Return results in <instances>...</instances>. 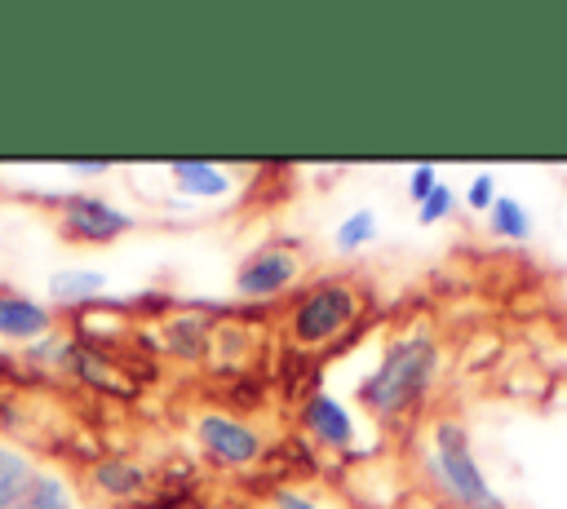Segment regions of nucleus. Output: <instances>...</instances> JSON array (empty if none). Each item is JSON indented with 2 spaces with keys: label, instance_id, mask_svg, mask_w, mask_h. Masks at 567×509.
Returning a JSON list of instances; mask_svg holds the SVG:
<instances>
[{
  "label": "nucleus",
  "instance_id": "f257e3e1",
  "mask_svg": "<svg viewBox=\"0 0 567 509\" xmlns=\"http://www.w3.org/2000/svg\"><path fill=\"white\" fill-rule=\"evenodd\" d=\"M434 367H439L434 341H430L425 332H412V336L394 341V345L381 354V363L372 367V376L359 385V398H363V407H372L377 416H394V412L412 407V403L425 394Z\"/></svg>",
  "mask_w": 567,
  "mask_h": 509
},
{
  "label": "nucleus",
  "instance_id": "f03ea898",
  "mask_svg": "<svg viewBox=\"0 0 567 509\" xmlns=\"http://www.w3.org/2000/svg\"><path fill=\"white\" fill-rule=\"evenodd\" d=\"M430 469H434V478H439L465 509H505L501 496L487 487V478H483V469H478V460H474V451H470V438H465V429H461L456 420H443V425L434 429Z\"/></svg>",
  "mask_w": 567,
  "mask_h": 509
},
{
  "label": "nucleus",
  "instance_id": "7ed1b4c3",
  "mask_svg": "<svg viewBox=\"0 0 567 509\" xmlns=\"http://www.w3.org/2000/svg\"><path fill=\"white\" fill-rule=\"evenodd\" d=\"M350 314H354V292L341 283H323L292 310V336L301 345H323L350 323Z\"/></svg>",
  "mask_w": 567,
  "mask_h": 509
},
{
  "label": "nucleus",
  "instance_id": "20e7f679",
  "mask_svg": "<svg viewBox=\"0 0 567 509\" xmlns=\"http://www.w3.org/2000/svg\"><path fill=\"white\" fill-rule=\"evenodd\" d=\"M62 230L71 239H84V243H111L120 239L124 230H133V217L111 208L106 199H93V195H71L62 204Z\"/></svg>",
  "mask_w": 567,
  "mask_h": 509
},
{
  "label": "nucleus",
  "instance_id": "39448f33",
  "mask_svg": "<svg viewBox=\"0 0 567 509\" xmlns=\"http://www.w3.org/2000/svg\"><path fill=\"white\" fill-rule=\"evenodd\" d=\"M195 429H199V443H204L217 460H226V465H248V460H257V451H261L257 429L244 425V420H235V416L208 412V416H199Z\"/></svg>",
  "mask_w": 567,
  "mask_h": 509
},
{
  "label": "nucleus",
  "instance_id": "423d86ee",
  "mask_svg": "<svg viewBox=\"0 0 567 509\" xmlns=\"http://www.w3.org/2000/svg\"><path fill=\"white\" fill-rule=\"evenodd\" d=\"M292 274H297V257L288 248H261L239 266L235 292L239 297H275L292 283Z\"/></svg>",
  "mask_w": 567,
  "mask_h": 509
},
{
  "label": "nucleus",
  "instance_id": "0eeeda50",
  "mask_svg": "<svg viewBox=\"0 0 567 509\" xmlns=\"http://www.w3.org/2000/svg\"><path fill=\"white\" fill-rule=\"evenodd\" d=\"M49 332V310L31 297L18 292H0V336L9 341H35Z\"/></svg>",
  "mask_w": 567,
  "mask_h": 509
},
{
  "label": "nucleus",
  "instance_id": "6e6552de",
  "mask_svg": "<svg viewBox=\"0 0 567 509\" xmlns=\"http://www.w3.org/2000/svg\"><path fill=\"white\" fill-rule=\"evenodd\" d=\"M306 425H310V434H315L319 443H332V447H346L350 434H354L346 407H341L332 394H310V403H306Z\"/></svg>",
  "mask_w": 567,
  "mask_h": 509
},
{
  "label": "nucleus",
  "instance_id": "1a4fd4ad",
  "mask_svg": "<svg viewBox=\"0 0 567 509\" xmlns=\"http://www.w3.org/2000/svg\"><path fill=\"white\" fill-rule=\"evenodd\" d=\"M173 181L186 190V195H204V199H217L230 190V177L204 159H177L173 164Z\"/></svg>",
  "mask_w": 567,
  "mask_h": 509
},
{
  "label": "nucleus",
  "instance_id": "9d476101",
  "mask_svg": "<svg viewBox=\"0 0 567 509\" xmlns=\"http://www.w3.org/2000/svg\"><path fill=\"white\" fill-rule=\"evenodd\" d=\"M102 292H106V274H97V270H58L49 279V297L62 305H80V301H93Z\"/></svg>",
  "mask_w": 567,
  "mask_h": 509
},
{
  "label": "nucleus",
  "instance_id": "9b49d317",
  "mask_svg": "<svg viewBox=\"0 0 567 509\" xmlns=\"http://www.w3.org/2000/svg\"><path fill=\"white\" fill-rule=\"evenodd\" d=\"M31 478H35V469L27 465V456L0 447V509H18L27 487H31Z\"/></svg>",
  "mask_w": 567,
  "mask_h": 509
},
{
  "label": "nucleus",
  "instance_id": "f8f14e48",
  "mask_svg": "<svg viewBox=\"0 0 567 509\" xmlns=\"http://www.w3.org/2000/svg\"><path fill=\"white\" fill-rule=\"evenodd\" d=\"M487 221L501 239H527L532 235V212L514 195H496V204L487 208Z\"/></svg>",
  "mask_w": 567,
  "mask_h": 509
},
{
  "label": "nucleus",
  "instance_id": "ddd939ff",
  "mask_svg": "<svg viewBox=\"0 0 567 509\" xmlns=\"http://www.w3.org/2000/svg\"><path fill=\"white\" fill-rule=\"evenodd\" d=\"M93 478H97V487L111 491V496H133V491L142 487V469L128 465V460H102V465L93 469Z\"/></svg>",
  "mask_w": 567,
  "mask_h": 509
},
{
  "label": "nucleus",
  "instance_id": "4468645a",
  "mask_svg": "<svg viewBox=\"0 0 567 509\" xmlns=\"http://www.w3.org/2000/svg\"><path fill=\"white\" fill-rule=\"evenodd\" d=\"M18 509H71V500H66V487H62V478H53V474H35Z\"/></svg>",
  "mask_w": 567,
  "mask_h": 509
},
{
  "label": "nucleus",
  "instance_id": "2eb2a0df",
  "mask_svg": "<svg viewBox=\"0 0 567 509\" xmlns=\"http://www.w3.org/2000/svg\"><path fill=\"white\" fill-rule=\"evenodd\" d=\"M372 235H377V217H372V208H359V212L341 217V226H337L332 239H337L341 252H354V248H363Z\"/></svg>",
  "mask_w": 567,
  "mask_h": 509
},
{
  "label": "nucleus",
  "instance_id": "dca6fc26",
  "mask_svg": "<svg viewBox=\"0 0 567 509\" xmlns=\"http://www.w3.org/2000/svg\"><path fill=\"white\" fill-rule=\"evenodd\" d=\"M447 208H452V190H447V186H434V190L416 204V221H421V226H430V221L447 217Z\"/></svg>",
  "mask_w": 567,
  "mask_h": 509
},
{
  "label": "nucleus",
  "instance_id": "f3484780",
  "mask_svg": "<svg viewBox=\"0 0 567 509\" xmlns=\"http://www.w3.org/2000/svg\"><path fill=\"white\" fill-rule=\"evenodd\" d=\"M465 204L487 212V208L496 204V177H492V173H478V177L470 181V190H465Z\"/></svg>",
  "mask_w": 567,
  "mask_h": 509
},
{
  "label": "nucleus",
  "instance_id": "a211bd4d",
  "mask_svg": "<svg viewBox=\"0 0 567 509\" xmlns=\"http://www.w3.org/2000/svg\"><path fill=\"white\" fill-rule=\"evenodd\" d=\"M434 186H439V173H434V164H416V168H412V181H408V195L421 204V199H425Z\"/></svg>",
  "mask_w": 567,
  "mask_h": 509
},
{
  "label": "nucleus",
  "instance_id": "6ab92c4d",
  "mask_svg": "<svg viewBox=\"0 0 567 509\" xmlns=\"http://www.w3.org/2000/svg\"><path fill=\"white\" fill-rule=\"evenodd\" d=\"M66 168H71L75 177H97V173H106L111 164H106V159H71Z\"/></svg>",
  "mask_w": 567,
  "mask_h": 509
},
{
  "label": "nucleus",
  "instance_id": "aec40b11",
  "mask_svg": "<svg viewBox=\"0 0 567 509\" xmlns=\"http://www.w3.org/2000/svg\"><path fill=\"white\" fill-rule=\"evenodd\" d=\"M275 505H279V509H323V505L306 500L301 491H279V496H275Z\"/></svg>",
  "mask_w": 567,
  "mask_h": 509
}]
</instances>
